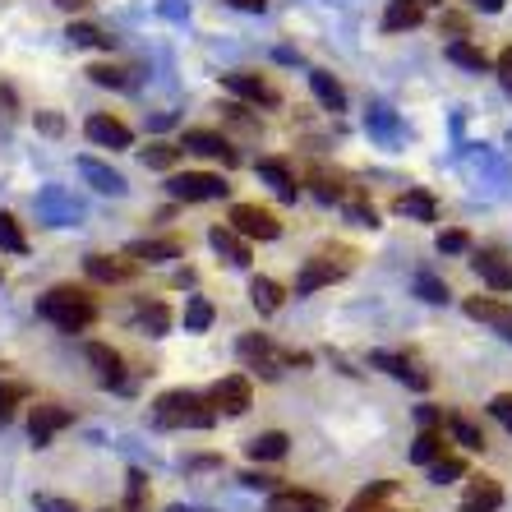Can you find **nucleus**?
<instances>
[{
	"label": "nucleus",
	"mask_w": 512,
	"mask_h": 512,
	"mask_svg": "<svg viewBox=\"0 0 512 512\" xmlns=\"http://www.w3.org/2000/svg\"><path fill=\"white\" fill-rule=\"evenodd\" d=\"M217 420L213 402L203 393H190V388H176V393H162L153 402V425L157 429H208Z\"/></svg>",
	"instance_id": "f03ea898"
},
{
	"label": "nucleus",
	"mask_w": 512,
	"mask_h": 512,
	"mask_svg": "<svg viewBox=\"0 0 512 512\" xmlns=\"http://www.w3.org/2000/svg\"><path fill=\"white\" fill-rule=\"evenodd\" d=\"M37 125H42L47 134H60V130H65V125H60V116H51V111H42V116H37Z\"/></svg>",
	"instance_id": "49530a36"
},
{
	"label": "nucleus",
	"mask_w": 512,
	"mask_h": 512,
	"mask_svg": "<svg viewBox=\"0 0 512 512\" xmlns=\"http://www.w3.org/2000/svg\"><path fill=\"white\" fill-rule=\"evenodd\" d=\"M250 300H254V310L259 314H277L282 310V300H286V291H282V282H273V277H254Z\"/></svg>",
	"instance_id": "5701e85b"
},
{
	"label": "nucleus",
	"mask_w": 512,
	"mask_h": 512,
	"mask_svg": "<svg viewBox=\"0 0 512 512\" xmlns=\"http://www.w3.org/2000/svg\"><path fill=\"white\" fill-rule=\"evenodd\" d=\"M167 190L180 203H208V199H227L231 185L222 176H213V171H176L167 180Z\"/></svg>",
	"instance_id": "20e7f679"
},
{
	"label": "nucleus",
	"mask_w": 512,
	"mask_h": 512,
	"mask_svg": "<svg viewBox=\"0 0 512 512\" xmlns=\"http://www.w3.org/2000/svg\"><path fill=\"white\" fill-rule=\"evenodd\" d=\"M443 28L462 37V33H466V19H462V14H443Z\"/></svg>",
	"instance_id": "de8ad7c7"
},
{
	"label": "nucleus",
	"mask_w": 512,
	"mask_h": 512,
	"mask_svg": "<svg viewBox=\"0 0 512 512\" xmlns=\"http://www.w3.org/2000/svg\"><path fill=\"white\" fill-rule=\"evenodd\" d=\"M240 480H245L250 489H277V476H259V471H245Z\"/></svg>",
	"instance_id": "a18cd8bd"
},
{
	"label": "nucleus",
	"mask_w": 512,
	"mask_h": 512,
	"mask_svg": "<svg viewBox=\"0 0 512 512\" xmlns=\"http://www.w3.org/2000/svg\"><path fill=\"white\" fill-rule=\"evenodd\" d=\"M24 397H28L24 383H0V425H5V420L14 416V406L24 402Z\"/></svg>",
	"instance_id": "4c0bfd02"
},
{
	"label": "nucleus",
	"mask_w": 512,
	"mask_h": 512,
	"mask_svg": "<svg viewBox=\"0 0 512 512\" xmlns=\"http://www.w3.org/2000/svg\"><path fill=\"white\" fill-rule=\"evenodd\" d=\"M208 323H213V305H208V300H190V310H185V328L203 333Z\"/></svg>",
	"instance_id": "58836bf2"
},
{
	"label": "nucleus",
	"mask_w": 512,
	"mask_h": 512,
	"mask_svg": "<svg viewBox=\"0 0 512 512\" xmlns=\"http://www.w3.org/2000/svg\"><path fill=\"white\" fill-rule=\"evenodd\" d=\"M489 416L499 420L503 429H512V393H499L494 402H489Z\"/></svg>",
	"instance_id": "a19ab883"
},
{
	"label": "nucleus",
	"mask_w": 512,
	"mask_h": 512,
	"mask_svg": "<svg viewBox=\"0 0 512 512\" xmlns=\"http://www.w3.org/2000/svg\"><path fill=\"white\" fill-rule=\"evenodd\" d=\"M139 328H143V333H153V337H162L171 328V310H167V305H143V310H139Z\"/></svg>",
	"instance_id": "473e14b6"
},
{
	"label": "nucleus",
	"mask_w": 512,
	"mask_h": 512,
	"mask_svg": "<svg viewBox=\"0 0 512 512\" xmlns=\"http://www.w3.org/2000/svg\"><path fill=\"white\" fill-rule=\"evenodd\" d=\"M37 512H79L70 499H56V494H37Z\"/></svg>",
	"instance_id": "37998d69"
},
{
	"label": "nucleus",
	"mask_w": 512,
	"mask_h": 512,
	"mask_svg": "<svg viewBox=\"0 0 512 512\" xmlns=\"http://www.w3.org/2000/svg\"><path fill=\"white\" fill-rule=\"evenodd\" d=\"M143 162L153 171H171L180 162V148L176 143H148V148H143Z\"/></svg>",
	"instance_id": "7c9ffc66"
},
{
	"label": "nucleus",
	"mask_w": 512,
	"mask_h": 512,
	"mask_svg": "<svg viewBox=\"0 0 512 512\" xmlns=\"http://www.w3.org/2000/svg\"><path fill=\"white\" fill-rule=\"evenodd\" d=\"M503 503V485L494 476H476L471 480V489H466L462 499V512H499Z\"/></svg>",
	"instance_id": "dca6fc26"
},
{
	"label": "nucleus",
	"mask_w": 512,
	"mask_h": 512,
	"mask_svg": "<svg viewBox=\"0 0 512 512\" xmlns=\"http://www.w3.org/2000/svg\"><path fill=\"white\" fill-rule=\"evenodd\" d=\"M60 10H70V14H79V10H88V5H93V0H56Z\"/></svg>",
	"instance_id": "3c124183"
},
{
	"label": "nucleus",
	"mask_w": 512,
	"mask_h": 512,
	"mask_svg": "<svg viewBox=\"0 0 512 512\" xmlns=\"http://www.w3.org/2000/svg\"><path fill=\"white\" fill-rule=\"evenodd\" d=\"M236 351H240V360H245L250 370L263 374V379H277L286 365H310V356H296V351H277V346L268 342L263 333H245Z\"/></svg>",
	"instance_id": "7ed1b4c3"
},
{
	"label": "nucleus",
	"mask_w": 512,
	"mask_h": 512,
	"mask_svg": "<svg viewBox=\"0 0 512 512\" xmlns=\"http://www.w3.org/2000/svg\"><path fill=\"white\" fill-rule=\"evenodd\" d=\"M236 10H250V14H259V10H268V0H231Z\"/></svg>",
	"instance_id": "8fccbe9b"
},
{
	"label": "nucleus",
	"mask_w": 512,
	"mask_h": 512,
	"mask_svg": "<svg viewBox=\"0 0 512 512\" xmlns=\"http://www.w3.org/2000/svg\"><path fill=\"white\" fill-rule=\"evenodd\" d=\"M416 291H420L425 300H434V305H439V300H448V286H443L439 277H429V273L416 277Z\"/></svg>",
	"instance_id": "ea45409f"
},
{
	"label": "nucleus",
	"mask_w": 512,
	"mask_h": 512,
	"mask_svg": "<svg viewBox=\"0 0 512 512\" xmlns=\"http://www.w3.org/2000/svg\"><path fill=\"white\" fill-rule=\"evenodd\" d=\"M448 60H453V65H462V70H471V74H485L489 70L485 51L471 47V42H462V37H457V42H448Z\"/></svg>",
	"instance_id": "c85d7f7f"
},
{
	"label": "nucleus",
	"mask_w": 512,
	"mask_h": 512,
	"mask_svg": "<svg viewBox=\"0 0 512 512\" xmlns=\"http://www.w3.org/2000/svg\"><path fill=\"white\" fill-rule=\"evenodd\" d=\"M457 476H466V462H462V457H448V453H443L439 462H429V480H434V485H448V480H457Z\"/></svg>",
	"instance_id": "f704fd0d"
},
{
	"label": "nucleus",
	"mask_w": 512,
	"mask_h": 512,
	"mask_svg": "<svg viewBox=\"0 0 512 512\" xmlns=\"http://www.w3.org/2000/svg\"><path fill=\"white\" fill-rule=\"evenodd\" d=\"M494 70H499L503 88H512V47H503V51H499V60H494Z\"/></svg>",
	"instance_id": "c03bdc74"
},
{
	"label": "nucleus",
	"mask_w": 512,
	"mask_h": 512,
	"mask_svg": "<svg viewBox=\"0 0 512 512\" xmlns=\"http://www.w3.org/2000/svg\"><path fill=\"white\" fill-rule=\"evenodd\" d=\"M74 42V47H102V51H111V37L102 33V28H93V24H70V33H65Z\"/></svg>",
	"instance_id": "72a5a7b5"
},
{
	"label": "nucleus",
	"mask_w": 512,
	"mask_h": 512,
	"mask_svg": "<svg viewBox=\"0 0 512 512\" xmlns=\"http://www.w3.org/2000/svg\"><path fill=\"white\" fill-rule=\"evenodd\" d=\"M466 245H471V236H466V231H443V236H439V250L443 254H462Z\"/></svg>",
	"instance_id": "79ce46f5"
},
{
	"label": "nucleus",
	"mask_w": 512,
	"mask_h": 512,
	"mask_svg": "<svg viewBox=\"0 0 512 512\" xmlns=\"http://www.w3.org/2000/svg\"><path fill=\"white\" fill-rule=\"evenodd\" d=\"M402 217H416V222H439V203L429 199L425 190H411V194H397V203H393Z\"/></svg>",
	"instance_id": "4be33fe9"
},
{
	"label": "nucleus",
	"mask_w": 512,
	"mask_h": 512,
	"mask_svg": "<svg viewBox=\"0 0 512 512\" xmlns=\"http://www.w3.org/2000/svg\"><path fill=\"white\" fill-rule=\"evenodd\" d=\"M107 512H111V508H107ZM116 512H120V508H116Z\"/></svg>",
	"instance_id": "6e6d98bb"
},
{
	"label": "nucleus",
	"mask_w": 512,
	"mask_h": 512,
	"mask_svg": "<svg viewBox=\"0 0 512 512\" xmlns=\"http://www.w3.org/2000/svg\"><path fill=\"white\" fill-rule=\"evenodd\" d=\"M180 148H185V153H199V157H213V162H222V167H236L240 162V153L231 148V139L227 134H217V130H185Z\"/></svg>",
	"instance_id": "6e6552de"
},
{
	"label": "nucleus",
	"mask_w": 512,
	"mask_h": 512,
	"mask_svg": "<svg viewBox=\"0 0 512 512\" xmlns=\"http://www.w3.org/2000/svg\"><path fill=\"white\" fill-rule=\"evenodd\" d=\"M222 88L236 97H245V102H254V107H277L282 102V93H277L263 74H250V70H236V74H222Z\"/></svg>",
	"instance_id": "0eeeda50"
},
{
	"label": "nucleus",
	"mask_w": 512,
	"mask_h": 512,
	"mask_svg": "<svg viewBox=\"0 0 512 512\" xmlns=\"http://www.w3.org/2000/svg\"><path fill=\"white\" fill-rule=\"evenodd\" d=\"M227 227L240 231L245 240H277L282 236V222H277L273 208H259V203H236L227 217Z\"/></svg>",
	"instance_id": "39448f33"
},
{
	"label": "nucleus",
	"mask_w": 512,
	"mask_h": 512,
	"mask_svg": "<svg viewBox=\"0 0 512 512\" xmlns=\"http://www.w3.org/2000/svg\"><path fill=\"white\" fill-rule=\"evenodd\" d=\"M342 273H346V263L310 259L305 268H300V277H296V296H310V291H319V286H333Z\"/></svg>",
	"instance_id": "f8f14e48"
},
{
	"label": "nucleus",
	"mask_w": 512,
	"mask_h": 512,
	"mask_svg": "<svg viewBox=\"0 0 512 512\" xmlns=\"http://www.w3.org/2000/svg\"><path fill=\"white\" fill-rule=\"evenodd\" d=\"M425 24V0H388L383 10V33H406Z\"/></svg>",
	"instance_id": "ddd939ff"
},
{
	"label": "nucleus",
	"mask_w": 512,
	"mask_h": 512,
	"mask_svg": "<svg viewBox=\"0 0 512 512\" xmlns=\"http://www.w3.org/2000/svg\"><path fill=\"white\" fill-rule=\"evenodd\" d=\"M171 512H199V508H171Z\"/></svg>",
	"instance_id": "864d4df0"
},
{
	"label": "nucleus",
	"mask_w": 512,
	"mask_h": 512,
	"mask_svg": "<svg viewBox=\"0 0 512 512\" xmlns=\"http://www.w3.org/2000/svg\"><path fill=\"white\" fill-rule=\"evenodd\" d=\"M0 250L5 254H24L28 250V236L19 231V222H14L10 213H0Z\"/></svg>",
	"instance_id": "2f4dec72"
},
{
	"label": "nucleus",
	"mask_w": 512,
	"mask_h": 512,
	"mask_svg": "<svg viewBox=\"0 0 512 512\" xmlns=\"http://www.w3.org/2000/svg\"><path fill=\"white\" fill-rule=\"evenodd\" d=\"M84 134L93 143H102V148H130V143H134L130 125H125V120H116V116H102V111L84 120Z\"/></svg>",
	"instance_id": "9d476101"
},
{
	"label": "nucleus",
	"mask_w": 512,
	"mask_h": 512,
	"mask_svg": "<svg viewBox=\"0 0 512 512\" xmlns=\"http://www.w3.org/2000/svg\"><path fill=\"white\" fill-rule=\"evenodd\" d=\"M84 268L93 282H130V277L139 273V263H134L130 254H125V259H116V254H88Z\"/></svg>",
	"instance_id": "9b49d317"
},
{
	"label": "nucleus",
	"mask_w": 512,
	"mask_h": 512,
	"mask_svg": "<svg viewBox=\"0 0 512 512\" xmlns=\"http://www.w3.org/2000/svg\"><path fill=\"white\" fill-rule=\"evenodd\" d=\"M259 176L268 180V185H273V190L282 194V199H296V194H300V180H296V171L286 167L282 157H263V162H259Z\"/></svg>",
	"instance_id": "aec40b11"
},
{
	"label": "nucleus",
	"mask_w": 512,
	"mask_h": 512,
	"mask_svg": "<svg viewBox=\"0 0 512 512\" xmlns=\"http://www.w3.org/2000/svg\"><path fill=\"white\" fill-rule=\"evenodd\" d=\"M88 360H93L97 365V374H102V383H125V374H120V365H125V360H120V351H111V346H102V342H93L88 346Z\"/></svg>",
	"instance_id": "393cba45"
},
{
	"label": "nucleus",
	"mask_w": 512,
	"mask_h": 512,
	"mask_svg": "<svg viewBox=\"0 0 512 512\" xmlns=\"http://www.w3.org/2000/svg\"><path fill=\"white\" fill-rule=\"evenodd\" d=\"M268 512H328V499L310 489H273Z\"/></svg>",
	"instance_id": "2eb2a0df"
},
{
	"label": "nucleus",
	"mask_w": 512,
	"mask_h": 512,
	"mask_svg": "<svg viewBox=\"0 0 512 512\" xmlns=\"http://www.w3.org/2000/svg\"><path fill=\"white\" fill-rule=\"evenodd\" d=\"M448 453V434H443L439 425L434 429H420V439H416V448H411V462H420V466H429V462H439V457Z\"/></svg>",
	"instance_id": "b1692460"
},
{
	"label": "nucleus",
	"mask_w": 512,
	"mask_h": 512,
	"mask_svg": "<svg viewBox=\"0 0 512 512\" xmlns=\"http://www.w3.org/2000/svg\"><path fill=\"white\" fill-rule=\"evenodd\" d=\"M185 254V240L180 236H162V240H134L130 245V259L134 263H171Z\"/></svg>",
	"instance_id": "4468645a"
},
{
	"label": "nucleus",
	"mask_w": 512,
	"mask_h": 512,
	"mask_svg": "<svg viewBox=\"0 0 512 512\" xmlns=\"http://www.w3.org/2000/svg\"><path fill=\"white\" fill-rule=\"evenodd\" d=\"M476 10H485V14H499L503 10V0H471Z\"/></svg>",
	"instance_id": "603ef678"
},
{
	"label": "nucleus",
	"mask_w": 512,
	"mask_h": 512,
	"mask_svg": "<svg viewBox=\"0 0 512 512\" xmlns=\"http://www.w3.org/2000/svg\"><path fill=\"white\" fill-rule=\"evenodd\" d=\"M88 79H93V84H102V88H130V74L120 70V65H93V70H88Z\"/></svg>",
	"instance_id": "e433bc0d"
},
{
	"label": "nucleus",
	"mask_w": 512,
	"mask_h": 512,
	"mask_svg": "<svg viewBox=\"0 0 512 512\" xmlns=\"http://www.w3.org/2000/svg\"><path fill=\"white\" fill-rule=\"evenodd\" d=\"M374 365H379V370H388V374H393V379H406V383H411V388H429V374L420 370L416 360L393 356V351H379V356H374Z\"/></svg>",
	"instance_id": "412c9836"
},
{
	"label": "nucleus",
	"mask_w": 512,
	"mask_h": 512,
	"mask_svg": "<svg viewBox=\"0 0 512 512\" xmlns=\"http://www.w3.org/2000/svg\"><path fill=\"white\" fill-rule=\"evenodd\" d=\"M208 402H213V411H222V416H245L254 402V388L245 374H231V379H217L213 393H208Z\"/></svg>",
	"instance_id": "423d86ee"
},
{
	"label": "nucleus",
	"mask_w": 512,
	"mask_h": 512,
	"mask_svg": "<svg viewBox=\"0 0 512 512\" xmlns=\"http://www.w3.org/2000/svg\"><path fill=\"white\" fill-rule=\"evenodd\" d=\"M471 263H476L480 282H489V286H494V291H512V263L503 259L499 250H480Z\"/></svg>",
	"instance_id": "f3484780"
},
{
	"label": "nucleus",
	"mask_w": 512,
	"mask_h": 512,
	"mask_svg": "<svg viewBox=\"0 0 512 512\" xmlns=\"http://www.w3.org/2000/svg\"><path fill=\"white\" fill-rule=\"evenodd\" d=\"M208 240H213V250L222 254L227 263H236V268H250V240L240 236V231L213 227V231H208Z\"/></svg>",
	"instance_id": "a211bd4d"
},
{
	"label": "nucleus",
	"mask_w": 512,
	"mask_h": 512,
	"mask_svg": "<svg viewBox=\"0 0 512 512\" xmlns=\"http://www.w3.org/2000/svg\"><path fill=\"white\" fill-rule=\"evenodd\" d=\"M37 314L47 323H56L60 333H88L97 323V300L79 286H51L47 296L37 300Z\"/></svg>",
	"instance_id": "f257e3e1"
},
{
	"label": "nucleus",
	"mask_w": 512,
	"mask_h": 512,
	"mask_svg": "<svg viewBox=\"0 0 512 512\" xmlns=\"http://www.w3.org/2000/svg\"><path fill=\"white\" fill-rule=\"evenodd\" d=\"M0 111H5V116H14V88L10 84H0Z\"/></svg>",
	"instance_id": "09e8293b"
},
{
	"label": "nucleus",
	"mask_w": 512,
	"mask_h": 512,
	"mask_svg": "<svg viewBox=\"0 0 512 512\" xmlns=\"http://www.w3.org/2000/svg\"><path fill=\"white\" fill-rule=\"evenodd\" d=\"M503 337H508V342H512V323H508V333H503Z\"/></svg>",
	"instance_id": "5fc2aeb1"
},
{
	"label": "nucleus",
	"mask_w": 512,
	"mask_h": 512,
	"mask_svg": "<svg viewBox=\"0 0 512 512\" xmlns=\"http://www.w3.org/2000/svg\"><path fill=\"white\" fill-rule=\"evenodd\" d=\"M466 314L489 323V328H499V333H508V323H512V305H503V300H494V296H471L466 300Z\"/></svg>",
	"instance_id": "6ab92c4d"
},
{
	"label": "nucleus",
	"mask_w": 512,
	"mask_h": 512,
	"mask_svg": "<svg viewBox=\"0 0 512 512\" xmlns=\"http://www.w3.org/2000/svg\"><path fill=\"white\" fill-rule=\"evenodd\" d=\"M65 425H74V411L70 406H33V416H28V434H33L37 448H47Z\"/></svg>",
	"instance_id": "1a4fd4ad"
},
{
	"label": "nucleus",
	"mask_w": 512,
	"mask_h": 512,
	"mask_svg": "<svg viewBox=\"0 0 512 512\" xmlns=\"http://www.w3.org/2000/svg\"><path fill=\"white\" fill-rule=\"evenodd\" d=\"M286 434L282 429H268V434H254L250 439V457L254 462H277V457H286Z\"/></svg>",
	"instance_id": "bb28decb"
},
{
	"label": "nucleus",
	"mask_w": 512,
	"mask_h": 512,
	"mask_svg": "<svg viewBox=\"0 0 512 512\" xmlns=\"http://www.w3.org/2000/svg\"><path fill=\"white\" fill-rule=\"evenodd\" d=\"M310 84H314V97H319L328 111H346V88L337 84L333 74H323V70H314L310 74Z\"/></svg>",
	"instance_id": "cd10ccee"
},
{
	"label": "nucleus",
	"mask_w": 512,
	"mask_h": 512,
	"mask_svg": "<svg viewBox=\"0 0 512 512\" xmlns=\"http://www.w3.org/2000/svg\"><path fill=\"white\" fill-rule=\"evenodd\" d=\"M388 494H393V485H388V480H379V485L365 489V494H360V499L351 503L346 512H383V499H388Z\"/></svg>",
	"instance_id": "c9c22d12"
},
{
	"label": "nucleus",
	"mask_w": 512,
	"mask_h": 512,
	"mask_svg": "<svg viewBox=\"0 0 512 512\" xmlns=\"http://www.w3.org/2000/svg\"><path fill=\"white\" fill-rule=\"evenodd\" d=\"M79 171H84V176L93 180L102 194H125V176H120V171H111V167H102L97 157H84V162H79Z\"/></svg>",
	"instance_id": "a878e982"
},
{
	"label": "nucleus",
	"mask_w": 512,
	"mask_h": 512,
	"mask_svg": "<svg viewBox=\"0 0 512 512\" xmlns=\"http://www.w3.org/2000/svg\"><path fill=\"white\" fill-rule=\"evenodd\" d=\"M448 439H457L462 448L480 453V448H485V429H480L476 420H466V416H448Z\"/></svg>",
	"instance_id": "c756f323"
}]
</instances>
